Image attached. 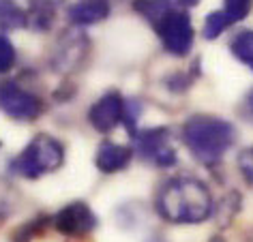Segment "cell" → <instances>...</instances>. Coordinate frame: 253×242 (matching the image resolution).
Returning a JSON list of instances; mask_svg holds the SVG:
<instances>
[{"label":"cell","mask_w":253,"mask_h":242,"mask_svg":"<svg viewBox=\"0 0 253 242\" xmlns=\"http://www.w3.org/2000/svg\"><path fill=\"white\" fill-rule=\"evenodd\" d=\"M131 7H133L135 13H140L144 20L155 26V24L166 13H169L176 4H174V0H133Z\"/></svg>","instance_id":"5bb4252c"},{"label":"cell","mask_w":253,"mask_h":242,"mask_svg":"<svg viewBox=\"0 0 253 242\" xmlns=\"http://www.w3.org/2000/svg\"><path fill=\"white\" fill-rule=\"evenodd\" d=\"M135 150L146 161L159 165V167H172L176 163V150L169 144V131L166 126H155L133 135Z\"/></svg>","instance_id":"8992f818"},{"label":"cell","mask_w":253,"mask_h":242,"mask_svg":"<svg viewBox=\"0 0 253 242\" xmlns=\"http://www.w3.org/2000/svg\"><path fill=\"white\" fill-rule=\"evenodd\" d=\"M15 47L4 35H0V75H7L15 65Z\"/></svg>","instance_id":"d6986e66"},{"label":"cell","mask_w":253,"mask_h":242,"mask_svg":"<svg viewBox=\"0 0 253 242\" xmlns=\"http://www.w3.org/2000/svg\"><path fill=\"white\" fill-rule=\"evenodd\" d=\"M230 49L234 58H238L243 65H247L253 71V30H243L232 39Z\"/></svg>","instance_id":"9a60e30c"},{"label":"cell","mask_w":253,"mask_h":242,"mask_svg":"<svg viewBox=\"0 0 253 242\" xmlns=\"http://www.w3.org/2000/svg\"><path fill=\"white\" fill-rule=\"evenodd\" d=\"M67 15L75 26H92L110 17V2L107 0H80L69 7Z\"/></svg>","instance_id":"8fae6325"},{"label":"cell","mask_w":253,"mask_h":242,"mask_svg":"<svg viewBox=\"0 0 253 242\" xmlns=\"http://www.w3.org/2000/svg\"><path fill=\"white\" fill-rule=\"evenodd\" d=\"M243 114H245V118L253 120V88L245 94V99H243Z\"/></svg>","instance_id":"7402d4cb"},{"label":"cell","mask_w":253,"mask_h":242,"mask_svg":"<svg viewBox=\"0 0 253 242\" xmlns=\"http://www.w3.org/2000/svg\"><path fill=\"white\" fill-rule=\"evenodd\" d=\"M99 225L97 214L90 210L86 202H71L65 208H60L54 216V227L58 234L69 238H80V236L90 234Z\"/></svg>","instance_id":"52a82bcc"},{"label":"cell","mask_w":253,"mask_h":242,"mask_svg":"<svg viewBox=\"0 0 253 242\" xmlns=\"http://www.w3.org/2000/svg\"><path fill=\"white\" fill-rule=\"evenodd\" d=\"M157 210L169 223L193 225L212 214V197L202 180L191 176H180L169 180L159 191Z\"/></svg>","instance_id":"6da1fadb"},{"label":"cell","mask_w":253,"mask_h":242,"mask_svg":"<svg viewBox=\"0 0 253 242\" xmlns=\"http://www.w3.org/2000/svg\"><path fill=\"white\" fill-rule=\"evenodd\" d=\"M236 139L232 122L217 116H191L182 124V142L189 152L204 165L219 163Z\"/></svg>","instance_id":"7a4b0ae2"},{"label":"cell","mask_w":253,"mask_h":242,"mask_svg":"<svg viewBox=\"0 0 253 242\" xmlns=\"http://www.w3.org/2000/svg\"><path fill=\"white\" fill-rule=\"evenodd\" d=\"M123 112H125V99L116 90L105 92L99 101H94L88 120H90L92 129L99 133H112L116 126L123 122Z\"/></svg>","instance_id":"ba28073f"},{"label":"cell","mask_w":253,"mask_h":242,"mask_svg":"<svg viewBox=\"0 0 253 242\" xmlns=\"http://www.w3.org/2000/svg\"><path fill=\"white\" fill-rule=\"evenodd\" d=\"M238 169L249 184H253V148H247L238 155Z\"/></svg>","instance_id":"44dd1931"},{"label":"cell","mask_w":253,"mask_h":242,"mask_svg":"<svg viewBox=\"0 0 253 242\" xmlns=\"http://www.w3.org/2000/svg\"><path fill=\"white\" fill-rule=\"evenodd\" d=\"M131 159H133V148L103 142L97 148V155H94V165L103 174H118V171L129 167Z\"/></svg>","instance_id":"30bf717a"},{"label":"cell","mask_w":253,"mask_h":242,"mask_svg":"<svg viewBox=\"0 0 253 242\" xmlns=\"http://www.w3.org/2000/svg\"><path fill=\"white\" fill-rule=\"evenodd\" d=\"M142 114V105L137 101H125V112H123V122L126 124V131L129 135L133 137L135 135V126H137V118Z\"/></svg>","instance_id":"ffe728a7"},{"label":"cell","mask_w":253,"mask_h":242,"mask_svg":"<svg viewBox=\"0 0 253 242\" xmlns=\"http://www.w3.org/2000/svg\"><path fill=\"white\" fill-rule=\"evenodd\" d=\"M28 26V13L15 0H0V30H20Z\"/></svg>","instance_id":"4fadbf2b"},{"label":"cell","mask_w":253,"mask_h":242,"mask_svg":"<svg viewBox=\"0 0 253 242\" xmlns=\"http://www.w3.org/2000/svg\"><path fill=\"white\" fill-rule=\"evenodd\" d=\"M253 9V0H225L223 2V13L230 17L232 24L243 22Z\"/></svg>","instance_id":"ac0fdd59"},{"label":"cell","mask_w":253,"mask_h":242,"mask_svg":"<svg viewBox=\"0 0 253 242\" xmlns=\"http://www.w3.org/2000/svg\"><path fill=\"white\" fill-rule=\"evenodd\" d=\"M208 242H225L223 238H221V236H212V238L211 240H208Z\"/></svg>","instance_id":"cb8c5ba5"},{"label":"cell","mask_w":253,"mask_h":242,"mask_svg":"<svg viewBox=\"0 0 253 242\" xmlns=\"http://www.w3.org/2000/svg\"><path fill=\"white\" fill-rule=\"evenodd\" d=\"M62 163H65V146L54 135L41 133L22 150L11 167L24 178H39L56 171Z\"/></svg>","instance_id":"3957f363"},{"label":"cell","mask_w":253,"mask_h":242,"mask_svg":"<svg viewBox=\"0 0 253 242\" xmlns=\"http://www.w3.org/2000/svg\"><path fill=\"white\" fill-rule=\"evenodd\" d=\"M60 0H28V26L45 33L54 26Z\"/></svg>","instance_id":"7c38bea8"},{"label":"cell","mask_w":253,"mask_h":242,"mask_svg":"<svg viewBox=\"0 0 253 242\" xmlns=\"http://www.w3.org/2000/svg\"><path fill=\"white\" fill-rule=\"evenodd\" d=\"M230 26H232V22H230V17L223 13V9L212 11V13H208L206 22H204V37L208 41H212V39H217L219 35H223Z\"/></svg>","instance_id":"2e32d148"},{"label":"cell","mask_w":253,"mask_h":242,"mask_svg":"<svg viewBox=\"0 0 253 242\" xmlns=\"http://www.w3.org/2000/svg\"><path fill=\"white\" fill-rule=\"evenodd\" d=\"M178 4H182V7H189V9H191V7H198L200 0H178Z\"/></svg>","instance_id":"603a6c76"},{"label":"cell","mask_w":253,"mask_h":242,"mask_svg":"<svg viewBox=\"0 0 253 242\" xmlns=\"http://www.w3.org/2000/svg\"><path fill=\"white\" fill-rule=\"evenodd\" d=\"M88 54V39L84 35L78 33H62L54 47L52 65L56 71H71V69L80 67V62L84 60Z\"/></svg>","instance_id":"9c48e42d"},{"label":"cell","mask_w":253,"mask_h":242,"mask_svg":"<svg viewBox=\"0 0 253 242\" xmlns=\"http://www.w3.org/2000/svg\"><path fill=\"white\" fill-rule=\"evenodd\" d=\"M0 110L15 120H37L45 110V103L35 92L22 88L15 81H2L0 84Z\"/></svg>","instance_id":"5b68a950"},{"label":"cell","mask_w":253,"mask_h":242,"mask_svg":"<svg viewBox=\"0 0 253 242\" xmlns=\"http://www.w3.org/2000/svg\"><path fill=\"white\" fill-rule=\"evenodd\" d=\"M47 221H49L47 216H39V219H35V221L24 223L22 227H17L15 232L11 234V242H30L37 234L43 232V227L47 225Z\"/></svg>","instance_id":"e0dca14e"},{"label":"cell","mask_w":253,"mask_h":242,"mask_svg":"<svg viewBox=\"0 0 253 242\" xmlns=\"http://www.w3.org/2000/svg\"><path fill=\"white\" fill-rule=\"evenodd\" d=\"M155 33L159 37L163 49L172 56H187L193 47V39H195V30L185 11L180 9H172L169 13H166L159 22L155 24Z\"/></svg>","instance_id":"277c9868"}]
</instances>
